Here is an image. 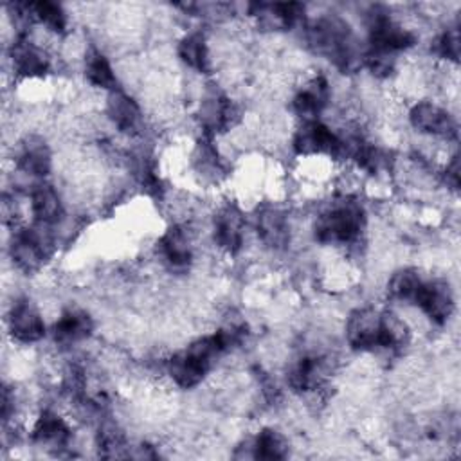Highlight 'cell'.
Instances as JSON below:
<instances>
[{"label": "cell", "instance_id": "1", "mask_svg": "<svg viewBox=\"0 0 461 461\" xmlns=\"http://www.w3.org/2000/svg\"><path fill=\"white\" fill-rule=\"evenodd\" d=\"M346 339L353 349L369 351L376 348L393 349L405 342L407 328L393 313L373 308L355 310L346 324Z\"/></svg>", "mask_w": 461, "mask_h": 461}, {"label": "cell", "instance_id": "2", "mask_svg": "<svg viewBox=\"0 0 461 461\" xmlns=\"http://www.w3.org/2000/svg\"><path fill=\"white\" fill-rule=\"evenodd\" d=\"M223 351H227V348L216 331L209 337L194 340L187 349L173 355L167 360V373L176 385L191 389L203 380L214 358Z\"/></svg>", "mask_w": 461, "mask_h": 461}, {"label": "cell", "instance_id": "3", "mask_svg": "<svg viewBox=\"0 0 461 461\" xmlns=\"http://www.w3.org/2000/svg\"><path fill=\"white\" fill-rule=\"evenodd\" d=\"M310 45L324 54L340 70H351L358 63L351 31L346 22L337 16H322L312 23L308 31Z\"/></svg>", "mask_w": 461, "mask_h": 461}, {"label": "cell", "instance_id": "4", "mask_svg": "<svg viewBox=\"0 0 461 461\" xmlns=\"http://www.w3.org/2000/svg\"><path fill=\"white\" fill-rule=\"evenodd\" d=\"M364 209L353 202L344 200L322 212L315 221V238L321 243H349L357 240L364 229Z\"/></svg>", "mask_w": 461, "mask_h": 461}, {"label": "cell", "instance_id": "5", "mask_svg": "<svg viewBox=\"0 0 461 461\" xmlns=\"http://www.w3.org/2000/svg\"><path fill=\"white\" fill-rule=\"evenodd\" d=\"M52 247L54 241L49 225L34 223L14 232L11 243V258L18 268L32 272L50 258Z\"/></svg>", "mask_w": 461, "mask_h": 461}, {"label": "cell", "instance_id": "6", "mask_svg": "<svg viewBox=\"0 0 461 461\" xmlns=\"http://www.w3.org/2000/svg\"><path fill=\"white\" fill-rule=\"evenodd\" d=\"M367 31H369V49L382 50L387 54H394L398 50L409 49L414 45L416 38L412 32L398 25L387 11L375 7L367 16Z\"/></svg>", "mask_w": 461, "mask_h": 461}, {"label": "cell", "instance_id": "7", "mask_svg": "<svg viewBox=\"0 0 461 461\" xmlns=\"http://www.w3.org/2000/svg\"><path fill=\"white\" fill-rule=\"evenodd\" d=\"M342 140L326 124L315 121H306L294 135V149L299 155H317L326 153L340 157Z\"/></svg>", "mask_w": 461, "mask_h": 461}, {"label": "cell", "instance_id": "8", "mask_svg": "<svg viewBox=\"0 0 461 461\" xmlns=\"http://www.w3.org/2000/svg\"><path fill=\"white\" fill-rule=\"evenodd\" d=\"M414 304H418L430 321L443 324L448 321L454 310L452 290L445 281H423Z\"/></svg>", "mask_w": 461, "mask_h": 461}, {"label": "cell", "instance_id": "9", "mask_svg": "<svg viewBox=\"0 0 461 461\" xmlns=\"http://www.w3.org/2000/svg\"><path fill=\"white\" fill-rule=\"evenodd\" d=\"M9 331L18 342H36L45 335V324L38 308L27 301L20 299L13 304L9 312Z\"/></svg>", "mask_w": 461, "mask_h": 461}, {"label": "cell", "instance_id": "10", "mask_svg": "<svg viewBox=\"0 0 461 461\" xmlns=\"http://www.w3.org/2000/svg\"><path fill=\"white\" fill-rule=\"evenodd\" d=\"M409 119H411V124L423 133L441 135V137H450L456 133V122L448 115V112H445L443 108L429 101H421L414 104L409 113Z\"/></svg>", "mask_w": 461, "mask_h": 461}, {"label": "cell", "instance_id": "11", "mask_svg": "<svg viewBox=\"0 0 461 461\" xmlns=\"http://www.w3.org/2000/svg\"><path fill=\"white\" fill-rule=\"evenodd\" d=\"M249 9L252 16H256L263 25L270 29L292 27L304 14V5L297 2H276V4L256 2V4H250Z\"/></svg>", "mask_w": 461, "mask_h": 461}, {"label": "cell", "instance_id": "12", "mask_svg": "<svg viewBox=\"0 0 461 461\" xmlns=\"http://www.w3.org/2000/svg\"><path fill=\"white\" fill-rule=\"evenodd\" d=\"M328 99H330L328 81L317 76L299 88V92L294 95L292 106L295 113H299L306 121H315V117L326 108Z\"/></svg>", "mask_w": 461, "mask_h": 461}, {"label": "cell", "instance_id": "13", "mask_svg": "<svg viewBox=\"0 0 461 461\" xmlns=\"http://www.w3.org/2000/svg\"><path fill=\"white\" fill-rule=\"evenodd\" d=\"M13 68L23 77H40L49 70V59L41 49L31 43L27 38H18L11 47Z\"/></svg>", "mask_w": 461, "mask_h": 461}, {"label": "cell", "instance_id": "14", "mask_svg": "<svg viewBox=\"0 0 461 461\" xmlns=\"http://www.w3.org/2000/svg\"><path fill=\"white\" fill-rule=\"evenodd\" d=\"M234 104L230 103L229 97L221 94H212L207 95L202 104H200V122L207 133H216L223 131L227 126L232 124L234 119Z\"/></svg>", "mask_w": 461, "mask_h": 461}, {"label": "cell", "instance_id": "15", "mask_svg": "<svg viewBox=\"0 0 461 461\" xmlns=\"http://www.w3.org/2000/svg\"><path fill=\"white\" fill-rule=\"evenodd\" d=\"M214 240L216 243L234 254L243 243V218L236 207H225L214 220Z\"/></svg>", "mask_w": 461, "mask_h": 461}, {"label": "cell", "instance_id": "16", "mask_svg": "<svg viewBox=\"0 0 461 461\" xmlns=\"http://www.w3.org/2000/svg\"><path fill=\"white\" fill-rule=\"evenodd\" d=\"M326 362L321 357H303L288 371V384L295 391H313L326 380Z\"/></svg>", "mask_w": 461, "mask_h": 461}, {"label": "cell", "instance_id": "17", "mask_svg": "<svg viewBox=\"0 0 461 461\" xmlns=\"http://www.w3.org/2000/svg\"><path fill=\"white\" fill-rule=\"evenodd\" d=\"M158 250H160L164 261L175 270L187 268L193 259L189 238L185 236V232L180 227H171L166 230V234L160 238Z\"/></svg>", "mask_w": 461, "mask_h": 461}, {"label": "cell", "instance_id": "18", "mask_svg": "<svg viewBox=\"0 0 461 461\" xmlns=\"http://www.w3.org/2000/svg\"><path fill=\"white\" fill-rule=\"evenodd\" d=\"M31 211L36 223L52 225L63 214V205L58 193L49 184H36L31 191Z\"/></svg>", "mask_w": 461, "mask_h": 461}, {"label": "cell", "instance_id": "19", "mask_svg": "<svg viewBox=\"0 0 461 461\" xmlns=\"http://www.w3.org/2000/svg\"><path fill=\"white\" fill-rule=\"evenodd\" d=\"M106 113L112 119V122L122 131H135L140 124L139 104L130 95L119 90L110 92L108 103H106Z\"/></svg>", "mask_w": 461, "mask_h": 461}, {"label": "cell", "instance_id": "20", "mask_svg": "<svg viewBox=\"0 0 461 461\" xmlns=\"http://www.w3.org/2000/svg\"><path fill=\"white\" fill-rule=\"evenodd\" d=\"M92 331V319L83 310H67L52 326V335L61 344L83 340Z\"/></svg>", "mask_w": 461, "mask_h": 461}, {"label": "cell", "instance_id": "21", "mask_svg": "<svg viewBox=\"0 0 461 461\" xmlns=\"http://www.w3.org/2000/svg\"><path fill=\"white\" fill-rule=\"evenodd\" d=\"M18 169L29 176H45L50 169V151L41 139L31 137L18 155Z\"/></svg>", "mask_w": 461, "mask_h": 461}, {"label": "cell", "instance_id": "22", "mask_svg": "<svg viewBox=\"0 0 461 461\" xmlns=\"http://www.w3.org/2000/svg\"><path fill=\"white\" fill-rule=\"evenodd\" d=\"M258 234L272 249H283L288 243V221L277 209H265L258 214Z\"/></svg>", "mask_w": 461, "mask_h": 461}, {"label": "cell", "instance_id": "23", "mask_svg": "<svg viewBox=\"0 0 461 461\" xmlns=\"http://www.w3.org/2000/svg\"><path fill=\"white\" fill-rule=\"evenodd\" d=\"M32 436L38 443L50 445V447H63L70 438V429L56 412L43 411L34 423Z\"/></svg>", "mask_w": 461, "mask_h": 461}, {"label": "cell", "instance_id": "24", "mask_svg": "<svg viewBox=\"0 0 461 461\" xmlns=\"http://www.w3.org/2000/svg\"><path fill=\"white\" fill-rule=\"evenodd\" d=\"M288 456L286 439L274 429H263L250 443V457L263 461L285 459Z\"/></svg>", "mask_w": 461, "mask_h": 461}, {"label": "cell", "instance_id": "25", "mask_svg": "<svg viewBox=\"0 0 461 461\" xmlns=\"http://www.w3.org/2000/svg\"><path fill=\"white\" fill-rule=\"evenodd\" d=\"M178 56L180 59L198 70V72H207L209 70V52H207V43L203 34L200 32H191L182 41L178 43Z\"/></svg>", "mask_w": 461, "mask_h": 461}, {"label": "cell", "instance_id": "26", "mask_svg": "<svg viewBox=\"0 0 461 461\" xmlns=\"http://www.w3.org/2000/svg\"><path fill=\"white\" fill-rule=\"evenodd\" d=\"M27 11H29L31 20L43 23L49 31L63 32L67 29V14H65L63 7L56 2H49V0L31 2V4H27Z\"/></svg>", "mask_w": 461, "mask_h": 461}, {"label": "cell", "instance_id": "27", "mask_svg": "<svg viewBox=\"0 0 461 461\" xmlns=\"http://www.w3.org/2000/svg\"><path fill=\"white\" fill-rule=\"evenodd\" d=\"M85 72L92 85L104 88V90H112V92L117 90V77L113 74V68L101 52L94 50L88 54Z\"/></svg>", "mask_w": 461, "mask_h": 461}, {"label": "cell", "instance_id": "28", "mask_svg": "<svg viewBox=\"0 0 461 461\" xmlns=\"http://www.w3.org/2000/svg\"><path fill=\"white\" fill-rule=\"evenodd\" d=\"M423 285V279L420 277V274L412 268H403L400 272H396L391 281H389V294L394 299H402V301H411L414 303L420 288Z\"/></svg>", "mask_w": 461, "mask_h": 461}, {"label": "cell", "instance_id": "29", "mask_svg": "<svg viewBox=\"0 0 461 461\" xmlns=\"http://www.w3.org/2000/svg\"><path fill=\"white\" fill-rule=\"evenodd\" d=\"M99 448L103 450V456L106 457H117L122 456L121 450L124 448V439L121 432L115 429H103L99 432Z\"/></svg>", "mask_w": 461, "mask_h": 461}, {"label": "cell", "instance_id": "30", "mask_svg": "<svg viewBox=\"0 0 461 461\" xmlns=\"http://www.w3.org/2000/svg\"><path fill=\"white\" fill-rule=\"evenodd\" d=\"M436 52L447 59L457 61L459 58V32L457 29H450L443 32L436 41Z\"/></svg>", "mask_w": 461, "mask_h": 461}, {"label": "cell", "instance_id": "31", "mask_svg": "<svg viewBox=\"0 0 461 461\" xmlns=\"http://www.w3.org/2000/svg\"><path fill=\"white\" fill-rule=\"evenodd\" d=\"M445 178H447V184L452 185V189H457L459 187V157H452L450 164L447 166V171H445Z\"/></svg>", "mask_w": 461, "mask_h": 461}]
</instances>
